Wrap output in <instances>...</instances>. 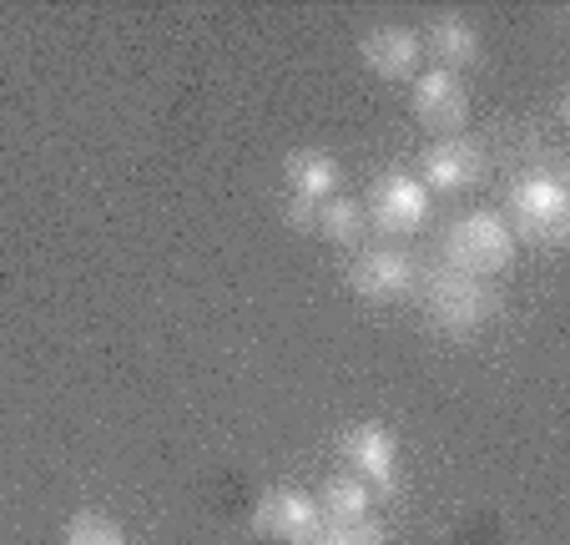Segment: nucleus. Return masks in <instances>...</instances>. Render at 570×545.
Returning <instances> with one entry per match:
<instances>
[{"label":"nucleus","mask_w":570,"mask_h":545,"mask_svg":"<svg viewBox=\"0 0 570 545\" xmlns=\"http://www.w3.org/2000/svg\"><path fill=\"white\" fill-rule=\"evenodd\" d=\"M510 213H515L520 233L530 243H566L570 233V193L560 182L556 167H540V172H525V177L510 187Z\"/></svg>","instance_id":"1"},{"label":"nucleus","mask_w":570,"mask_h":545,"mask_svg":"<svg viewBox=\"0 0 570 545\" xmlns=\"http://www.w3.org/2000/svg\"><path fill=\"white\" fill-rule=\"evenodd\" d=\"M495 289L474 273H460V267H444L430 279V293H424V309L440 323L444 333H474L480 323L495 319Z\"/></svg>","instance_id":"2"},{"label":"nucleus","mask_w":570,"mask_h":545,"mask_svg":"<svg viewBox=\"0 0 570 545\" xmlns=\"http://www.w3.org/2000/svg\"><path fill=\"white\" fill-rule=\"evenodd\" d=\"M444 253H450V263L460 267V273H474V279L505 273V267L515 263V233H510L495 213H464L460 223L450 227V237H444Z\"/></svg>","instance_id":"3"},{"label":"nucleus","mask_w":570,"mask_h":545,"mask_svg":"<svg viewBox=\"0 0 570 545\" xmlns=\"http://www.w3.org/2000/svg\"><path fill=\"white\" fill-rule=\"evenodd\" d=\"M368 217L389 237L414 233L430 217V187L420 177H410V172H384L374 182V193H368Z\"/></svg>","instance_id":"4"},{"label":"nucleus","mask_w":570,"mask_h":545,"mask_svg":"<svg viewBox=\"0 0 570 545\" xmlns=\"http://www.w3.org/2000/svg\"><path fill=\"white\" fill-rule=\"evenodd\" d=\"M414 117L424 121L430 132H440V137H454V132L470 121V91H464V81L454 71H424L420 81H414Z\"/></svg>","instance_id":"5"},{"label":"nucleus","mask_w":570,"mask_h":545,"mask_svg":"<svg viewBox=\"0 0 570 545\" xmlns=\"http://www.w3.org/2000/svg\"><path fill=\"white\" fill-rule=\"evenodd\" d=\"M253 525H258L263 535H273V541H283V545H303L323 525V515H318V500H313L308 490H288V485H278V490H268L258 500Z\"/></svg>","instance_id":"6"},{"label":"nucleus","mask_w":570,"mask_h":545,"mask_svg":"<svg viewBox=\"0 0 570 545\" xmlns=\"http://www.w3.org/2000/svg\"><path fill=\"white\" fill-rule=\"evenodd\" d=\"M348 283H354V293L368 303H394L414 289V257L404 253V247H374V253L354 257Z\"/></svg>","instance_id":"7"},{"label":"nucleus","mask_w":570,"mask_h":545,"mask_svg":"<svg viewBox=\"0 0 570 545\" xmlns=\"http://www.w3.org/2000/svg\"><path fill=\"white\" fill-rule=\"evenodd\" d=\"M344 460L368 490H394L399 485V439L384 425H354L344 435Z\"/></svg>","instance_id":"8"},{"label":"nucleus","mask_w":570,"mask_h":545,"mask_svg":"<svg viewBox=\"0 0 570 545\" xmlns=\"http://www.w3.org/2000/svg\"><path fill=\"white\" fill-rule=\"evenodd\" d=\"M420 172H424V177H420L424 187H440V193H464V187H474V182H480L484 152L474 147V142H464V137H444V142H434V147L424 152Z\"/></svg>","instance_id":"9"},{"label":"nucleus","mask_w":570,"mask_h":545,"mask_svg":"<svg viewBox=\"0 0 570 545\" xmlns=\"http://www.w3.org/2000/svg\"><path fill=\"white\" fill-rule=\"evenodd\" d=\"M364 61L374 76H384V81H410L414 71H420V31H410V26H374V31L364 36Z\"/></svg>","instance_id":"10"},{"label":"nucleus","mask_w":570,"mask_h":545,"mask_svg":"<svg viewBox=\"0 0 570 545\" xmlns=\"http://www.w3.org/2000/svg\"><path fill=\"white\" fill-rule=\"evenodd\" d=\"M283 172H288L293 197H308V203H328V197L338 193V182H344L338 157H328V152H318V147L293 152V157L283 162Z\"/></svg>","instance_id":"11"},{"label":"nucleus","mask_w":570,"mask_h":545,"mask_svg":"<svg viewBox=\"0 0 570 545\" xmlns=\"http://www.w3.org/2000/svg\"><path fill=\"white\" fill-rule=\"evenodd\" d=\"M420 46L440 61V71H454V66H470L480 56V31L464 16H434L430 31L420 36Z\"/></svg>","instance_id":"12"},{"label":"nucleus","mask_w":570,"mask_h":545,"mask_svg":"<svg viewBox=\"0 0 570 545\" xmlns=\"http://www.w3.org/2000/svg\"><path fill=\"white\" fill-rule=\"evenodd\" d=\"M313 500H318V515H323V520H368L374 490H368V485L358 480L354 470H348V475H334V480L323 485Z\"/></svg>","instance_id":"13"},{"label":"nucleus","mask_w":570,"mask_h":545,"mask_svg":"<svg viewBox=\"0 0 570 545\" xmlns=\"http://www.w3.org/2000/svg\"><path fill=\"white\" fill-rule=\"evenodd\" d=\"M318 233L328 237V243H358V237L368 233V213L364 203H354V197H328V203L318 207Z\"/></svg>","instance_id":"14"},{"label":"nucleus","mask_w":570,"mask_h":545,"mask_svg":"<svg viewBox=\"0 0 570 545\" xmlns=\"http://www.w3.org/2000/svg\"><path fill=\"white\" fill-rule=\"evenodd\" d=\"M303 545H384V525L368 520H323Z\"/></svg>","instance_id":"15"},{"label":"nucleus","mask_w":570,"mask_h":545,"mask_svg":"<svg viewBox=\"0 0 570 545\" xmlns=\"http://www.w3.org/2000/svg\"><path fill=\"white\" fill-rule=\"evenodd\" d=\"M66 545H127V531L97 510H81L66 520Z\"/></svg>","instance_id":"16"},{"label":"nucleus","mask_w":570,"mask_h":545,"mask_svg":"<svg viewBox=\"0 0 570 545\" xmlns=\"http://www.w3.org/2000/svg\"><path fill=\"white\" fill-rule=\"evenodd\" d=\"M318 207H323V203H308V197H288L283 217H288L298 233H318Z\"/></svg>","instance_id":"17"}]
</instances>
